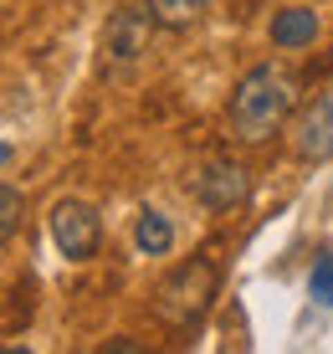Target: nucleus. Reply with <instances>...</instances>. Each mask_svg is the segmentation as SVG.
<instances>
[{"label":"nucleus","mask_w":333,"mask_h":354,"mask_svg":"<svg viewBox=\"0 0 333 354\" xmlns=\"http://www.w3.org/2000/svg\"><path fill=\"white\" fill-rule=\"evenodd\" d=\"M298 113V72L282 62H256L246 77L231 88V139L236 144H267L282 133Z\"/></svg>","instance_id":"obj_1"},{"label":"nucleus","mask_w":333,"mask_h":354,"mask_svg":"<svg viewBox=\"0 0 333 354\" xmlns=\"http://www.w3.org/2000/svg\"><path fill=\"white\" fill-rule=\"evenodd\" d=\"M220 298V267L216 257H190L180 262L164 283L154 288V319L169 328V334H195L211 313V303Z\"/></svg>","instance_id":"obj_2"},{"label":"nucleus","mask_w":333,"mask_h":354,"mask_svg":"<svg viewBox=\"0 0 333 354\" xmlns=\"http://www.w3.org/2000/svg\"><path fill=\"white\" fill-rule=\"evenodd\" d=\"M154 6L149 0H123L118 10H108V26H103V67L108 72H129L144 62V52H149L154 41Z\"/></svg>","instance_id":"obj_3"},{"label":"nucleus","mask_w":333,"mask_h":354,"mask_svg":"<svg viewBox=\"0 0 333 354\" xmlns=\"http://www.w3.org/2000/svg\"><path fill=\"white\" fill-rule=\"evenodd\" d=\"M287 149L303 165H323L333 160V88H323L313 103H303L287 124Z\"/></svg>","instance_id":"obj_4"},{"label":"nucleus","mask_w":333,"mask_h":354,"mask_svg":"<svg viewBox=\"0 0 333 354\" xmlns=\"http://www.w3.org/2000/svg\"><path fill=\"white\" fill-rule=\"evenodd\" d=\"M52 241L67 262H93L103 247V221L88 201H57L52 205Z\"/></svg>","instance_id":"obj_5"},{"label":"nucleus","mask_w":333,"mask_h":354,"mask_svg":"<svg viewBox=\"0 0 333 354\" xmlns=\"http://www.w3.org/2000/svg\"><path fill=\"white\" fill-rule=\"evenodd\" d=\"M195 195H200V205H211V211H236V205H246V195H251V175H246L241 160L216 154V160H205L200 175H195Z\"/></svg>","instance_id":"obj_6"},{"label":"nucleus","mask_w":333,"mask_h":354,"mask_svg":"<svg viewBox=\"0 0 333 354\" xmlns=\"http://www.w3.org/2000/svg\"><path fill=\"white\" fill-rule=\"evenodd\" d=\"M323 21H318L313 6H282L272 16V46L277 52H298V46H313Z\"/></svg>","instance_id":"obj_7"},{"label":"nucleus","mask_w":333,"mask_h":354,"mask_svg":"<svg viewBox=\"0 0 333 354\" xmlns=\"http://www.w3.org/2000/svg\"><path fill=\"white\" fill-rule=\"evenodd\" d=\"M133 247H139L144 257H164V252L175 247V226H169V216L144 205L139 221H133Z\"/></svg>","instance_id":"obj_8"},{"label":"nucleus","mask_w":333,"mask_h":354,"mask_svg":"<svg viewBox=\"0 0 333 354\" xmlns=\"http://www.w3.org/2000/svg\"><path fill=\"white\" fill-rule=\"evenodd\" d=\"M149 6H154V16H159L164 31H184V26H195V21L205 16L211 0H149Z\"/></svg>","instance_id":"obj_9"},{"label":"nucleus","mask_w":333,"mask_h":354,"mask_svg":"<svg viewBox=\"0 0 333 354\" xmlns=\"http://www.w3.org/2000/svg\"><path fill=\"white\" fill-rule=\"evenodd\" d=\"M307 292L333 308V257H318L313 262V272H307Z\"/></svg>","instance_id":"obj_10"},{"label":"nucleus","mask_w":333,"mask_h":354,"mask_svg":"<svg viewBox=\"0 0 333 354\" xmlns=\"http://www.w3.org/2000/svg\"><path fill=\"white\" fill-rule=\"evenodd\" d=\"M21 226V190L16 185H0V236Z\"/></svg>","instance_id":"obj_11"}]
</instances>
